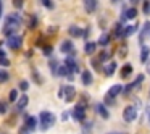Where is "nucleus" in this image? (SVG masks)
<instances>
[{"mask_svg": "<svg viewBox=\"0 0 150 134\" xmlns=\"http://www.w3.org/2000/svg\"><path fill=\"white\" fill-rule=\"evenodd\" d=\"M132 74V65H131V63H126V65L123 66V68H121V78H129V76Z\"/></svg>", "mask_w": 150, "mask_h": 134, "instance_id": "nucleus-17", "label": "nucleus"}, {"mask_svg": "<svg viewBox=\"0 0 150 134\" xmlns=\"http://www.w3.org/2000/svg\"><path fill=\"white\" fill-rule=\"evenodd\" d=\"M29 133H31V131L28 129L26 126H23V128H21V129H20V134H29Z\"/></svg>", "mask_w": 150, "mask_h": 134, "instance_id": "nucleus-41", "label": "nucleus"}, {"mask_svg": "<svg viewBox=\"0 0 150 134\" xmlns=\"http://www.w3.org/2000/svg\"><path fill=\"white\" fill-rule=\"evenodd\" d=\"M60 50H62L63 53H68L69 57H73L74 55V45H73V42L71 40H63L62 42V45H60Z\"/></svg>", "mask_w": 150, "mask_h": 134, "instance_id": "nucleus-8", "label": "nucleus"}, {"mask_svg": "<svg viewBox=\"0 0 150 134\" xmlns=\"http://www.w3.org/2000/svg\"><path fill=\"white\" fill-rule=\"evenodd\" d=\"M147 73L150 74V58H149V62H147Z\"/></svg>", "mask_w": 150, "mask_h": 134, "instance_id": "nucleus-45", "label": "nucleus"}, {"mask_svg": "<svg viewBox=\"0 0 150 134\" xmlns=\"http://www.w3.org/2000/svg\"><path fill=\"white\" fill-rule=\"evenodd\" d=\"M65 66L69 69L71 73H79V66H78V62H76L73 57H68V58L65 60Z\"/></svg>", "mask_w": 150, "mask_h": 134, "instance_id": "nucleus-9", "label": "nucleus"}, {"mask_svg": "<svg viewBox=\"0 0 150 134\" xmlns=\"http://www.w3.org/2000/svg\"><path fill=\"white\" fill-rule=\"evenodd\" d=\"M123 13L126 15V20H134V18L137 16V10H136L134 7H131V8H124Z\"/></svg>", "mask_w": 150, "mask_h": 134, "instance_id": "nucleus-21", "label": "nucleus"}, {"mask_svg": "<svg viewBox=\"0 0 150 134\" xmlns=\"http://www.w3.org/2000/svg\"><path fill=\"white\" fill-rule=\"evenodd\" d=\"M55 115L52 113V111H42L40 113V116H39V121H40V129L42 131H47V129H50V128L55 124Z\"/></svg>", "mask_w": 150, "mask_h": 134, "instance_id": "nucleus-2", "label": "nucleus"}, {"mask_svg": "<svg viewBox=\"0 0 150 134\" xmlns=\"http://www.w3.org/2000/svg\"><path fill=\"white\" fill-rule=\"evenodd\" d=\"M0 66H10V60H8L7 57L0 58Z\"/></svg>", "mask_w": 150, "mask_h": 134, "instance_id": "nucleus-39", "label": "nucleus"}, {"mask_svg": "<svg viewBox=\"0 0 150 134\" xmlns=\"http://www.w3.org/2000/svg\"><path fill=\"white\" fill-rule=\"evenodd\" d=\"M37 24H39V20H37V16H31V21H29V28L31 29H34V28H37Z\"/></svg>", "mask_w": 150, "mask_h": 134, "instance_id": "nucleus-29", "label": "nucleus"}, {"mask_svg": "<svg viewBox=\"0 0 150 134\" xmlns=\"http://www.w3.org/2000/svg\"><path fill=\"white\" fill-rule=\"evenodd\" d=\"M136 118H137V108L134 107V105H127L123 110V120L126 121V123H132Z\"/></svg>", "mask_w": 150, "mask_h": 134, "instance_id": "nucleus-4", "label": "nucleus"}, {"mask_svg": "<svg viewBox=\"0 0 150 134\" xmlns=\"http://www.w3.org/2000/svg\"><path fill=\"white\" fill-rule=\"evenodd\" d=\"M7 45H8V49H11V50H20L21 45H23V37L18 36V34L8 37V39H7Z\"/></svg>", "mask_w": 150, "mask_h": 134, "instance_id": "nucleus-6", "label": "nucleus"}, {"mask_svg": "<svg viewBox=\"0 0 150 134\" xmlns=\"http://www.w3.org/2000/svg\"><path fill=\"white\" fill-rule=\"evenodd\" d=\"M28 102H29V99H28V95L24 94L23 97H20V99H18L16 108H18V110H24V108H26V105H28Z\"/></svg>", "mask_w": 150, "mask_h": 134, "instance_id": "nucleus-22", "label": "nucleus"}, {"mask_svg": "<svg viewBox=\"0 0 150 134\" xmlns=\"http://www.w3.org/2000/svg\"><path fill=\"white\" fill-rule=\"evenodd\" d=\"M129 2H131V5H132V7H134V5H137V4H139L140 0H129Z\"/></svg>", "mask_w": 150, "mask_h": 134, "instance_id": "nucleus-42", "label": "nucleus"}, {"mask_svg": "<svg viewBox=\"0 0 150 134\" xmlns=\"http://www.w3.org/2000/svg\"><path fill=\"white\" fill-rule=\"evenodd\" d=\"M58 95H60V99H63L65 102H73V100H74V97H76V89H74V86H71V84L62 86Z\"/></svg>", "mask_w": 150, "mask_h": 134, "instance_id": "nucleus-3", "label": "nucleus"}, {"mask_svg": "<svg viewBox=\"0 0 150 134\" xmlns=\"http://www.w3.org/2000/svg\"><path fill=\"white\" fill-rule=\"evenodd\" d=\"M11 2H13V7L16 8V10H21L23 5H24V0H11Z\"/></svg>", "mask_w": 150, "mask_h": 134, "instance_id": "nucleus-31", "label": "nucleus"}, {"mask_svg": "<svg viewBox=\"0 0 150 134\" xmlns=\"http://www.w3.org/2000/svg\"><path fill=\"white\" fill-rule=\"evenodd\" d=\"M142 81H144V74H139V76L136 78V81H134V82H131V84H132V87H134V89H136V87H137V86H139Z\"/></svg>", "mask_w": 150, "mask_h": 134, "instance_id": "nucleus-34", "label": "nucleus"}, {"mask_svg": "<svg viewBox=\"0 0 150 134\" xmlns=\"http://www.w3.org/2000/svg\"><path fill=\"white\" fill-rule=\"evenodd\" d=\"M136 29H137V24H132V26H126V28H124V34H123V37H129L131 34L136 33Z\"/></svg>", "mask_w": 150, "mask_h": 134, "instance_id": "nucleus-24", "label": "nucleus"}, {"mask_svg": "<svg viewBox=\"0 0 150 134\" xmlns=\"http://www.w3.org/2000/svg\"><path fill=\"white\" fill-rule=\"evenodd\" d=\"M149 57H150V47L142 45V49H140V63L145 65V63L149 62Z\"/></svg>", "mask_w": 150, "mask_h": 134, "instance_id": "nucleus-14", "label": "nucleus"}, {"mask_svg": "<svg viewBox=\"0 0 150 134\" xmlns=\"http://www.w3.org/2000/svg\"><path fill=\"white\" fill-rule=\"evenodd\" d=\"M40 2H42V5H44V7H47V8H49V10H52V8L55 7V5H53V2H52V0H40Z\"/></svg>", "mask_w": 150, "mask_h": 134, "instance_id": "nucleus-35", "label": "nucleus"}, {"mask_svg": "<svg viewBox=\"0 0 150 134\" xmlns=\"http://www.w3.org/2000/svg\"><path fill=\"white\" fill-rule=\"evenodd\" d=\"M52 52H53V47H52V45H44V50H42V53H44L45 57L52 55Z\"/></svg>", "mask_w": 150, "mask_h": 134, "instance_id": "nucleus-30", "label": "nucleus"}, {"mask_svg": "<svg viewBox=\"0 0 150 134\" xmlns=\"http://www.w3.org/2000/svg\"><path fill=\"white\" fill-rule=\"evenodd\" d=\"M71 116L76 121H84L86 120V104H78L74 110L71 111Z\"/></svg>", "mask_w": 150, "mask_h": 134, "instance_id": "nucleus-5", "label": "nucleus"}, {"mask_svg": "<svg viewBox=\"0 0 150 134\" xmlns=\"http://www.w3.org/2000/svg\"><path fill=\"white\" fill-rule=\"evenodd\" d=\"M81 79H82V84L84 86H91L92 84V81H94V76H92V73L91 71H82L81 73Z\"/></svg>", "mask_w": 150, "mask_h": 134, "instance_id": "nucleus-15", "label": "nucleus"}, {"mask_svg": "<svg viewBox=\"0 0 150 134\" xmlns=\"http://www.w3.org/2000/svg\"><path fill=\"white\" fill-rule=\"evenodd\" d=\"M0 16H2V7H0Z\"/></svg>", "mask_w": 150, "mask_h": 134, "instance_id": "nucleus-48", "label": "nucleus"}, {"mask_svg": "<svg viewBox=\"0 0 150 134\" xmlns=\"http://www.w3.org/2000/svg\"><path fill=\"white\" fill-rule=\"evenodd\" d=\"M97 42H87L84 45V52L87 53V55H92V53H95V50H97Z\"/></svg>", "mask_w": 150, "mask_h": 134, "instance_id": "nucleus-20", "label": "nucleus"}, {"mask_svg": "<svg viewBox=\"0 0 150 134\" xmlns=\"http://www.w3.org/2000/svg\"><path fill=\"white\" fill-rule=\"evenodd\" d=\"M4 57H5V52H4L2 49H0V58H4Z\"/></svg>", "mask_w": 150, "mask_h": 134, "instance_id": "nucleus-46", "label": "nucleus"}, {"mask_svg": "<svg viewBox=\"0 0 150 134\" xmlns=\"http://www.w3.org/2000/svg\"><path fill=\"white\" fill-rule=\"evenodd\" d=\"M7 113V102H0V115Z\"/></svg>", "mask_w": 150, "mask_h": 134, "instance_id": "nucleus-38", "label": "nucleus"}, {"mask_svg": "<svg viewBox=\"0 0 150 134\" xmlns=\"http://www.w3.org/2000/svg\"><path fill=\"white\" fill-rule=\"evenodd\" d=\"M20 89H21L23 92H26L28 89H29V82H28V81H21V82H20Z\"/></svg>", "mask_w": 150, "mask_h": 134, "instance_id": "nucleus-37", "label": "nucleus"}, {"mask_svg": "<svg viewBox=\"0 0 150 134\" xmlns=\"http://www.w3.org/2000/svg\"><path fill=\"white\" fill-rule=\"evenodd\" d=\"M84 8L89 15L97 10V0H84Z\"/></svg>", "mask_w": 150, "mask_h": 134, "instance_id": "nucleus-12", "label": "nucleus"}, {"mask_svg": "<svg viewBox=\"0 0 150 134\" xmlns=\"http://www.w3.org/2000/svg\"><path fill=\"white\" fill-rule=\"evenodd\" d=\"M118 53H120V57H124V55H126V53H127V45H126V44H124V45H121V50H120Z\"/></svg>", "mask_w": 150, "mask_h": 134, "instance_id": "nucleus-40", "label": "nucleus"}, {"mask_svg": "<svg viewBox=\"0 0 150 134\" xmlns=\"http://www.w3.org/2000/svg\"><path fill=\"white\" fill-rule=\"evenodd\" d=\"M144 15H150V2H149V0H145V2H144Z\"/></svg>", "mask_w": 150, "mask_h": 134, "instance_id": "nucleus-33", "label": "nucleus"}, {"mask_svg": "<svg viewBox=\"0 0 150 134\" xmlns=\"http://www.w3.org/2000/svg\"><path fill=\"white\" fill-rule=\"evenodd\" d=\"M68 116H69V113H68V111H65V113H63V120H68Z\"/></svg>", "mask_w": 150, "mask_h": 134, "instance_id": "nucleus-44", "label": "nucleus"}, {"mask_svg": "<svg viewBox=\"0 0 150 134\" xmlns=\"http://www.w3.org/2000/svg\"><path fill=\"white\" fill-rule=\"evenodd\" d=\"M20 26H21L20 15H16V13L8 15L7 20H5V26H4V34L7 36V39H8V37H11V36H15Z\"/></svg>", "mask_w": 150, "mask_h": 134, "instance_id": "nucleus-1", "label": "nucleus"}, {"mask_svg": "<svg viewBox=\"0 0 150 134\" xmlns=\"http://www.w3.org/2000/svg\"><path fill=\"white\" fill-rule=\"evenodd\" d=\"M8 78H10V74H8L7 71H2V69H0V82L8 81Z\"/></svg>", "mask_w": 150, "mask_h": 134, "instance_id": "nucleus-32", "label": "nucleus"}, {"mask_svg": "<svg viewBox=\"0 0 150 134\" xmlns=\"http://www.w3.org/2000/svg\"><path fill=\"white\" fill-rule=\"evenodd\" d=\"M0 134H7V133H4V131H0Z\"/></svg>", "mask_w": 150, "mask_h": 134, "instance_id": "nucleus-49", "label": "nucleus"}, {"mask_svg": "<svg viewBox=\"0 0 150 134\" xmlns=\"http://www.w3.org/2000/svg\"><path fill=\"white\" fill-rule=\"evenodd\" d=\"M37 123H39V121H37V118H36V116H26L24 126H26L29 131H34V129L37 128Z\"/></svg>", "mask_w": 150, "mask_h": 134, "instance_id": "nucleus-11", "label": "nucleus"}, {"mask_svg": "<svg viewBox=\"0 0 150 134\" xmlns=\"http://www.w3.org/2000/svg\"><path fill=\"white\" fill-rule=\"evenodd\" d=\"M68 33H69V36H73V37H84V31L79 26H74V24L68 28Z\"/></svg>", "mask_w": 150, "mask_h": 134, "instance_id": "nucleus-13", "label": "nucleus"}, {"mask_svg": "<svg viewBox=\"0 0 150 134\" xmlns=\"http://www.w3.org/2000/svg\"><path fill=\"white\" fill-rule=\"evenodd\" d=\"M58 68H60L58 62H57V60H52V62H50V69H52V74H53V76H57V73H58Z\"/></svg>", "mask_w": 150, "mask_h": 134, "instance_id": "nucleus-25", "label": "nucleus"}, {"mask_svg": "<svg viewBox=\"0 0 150 134\" xmlns=\"http://www.w3.org/2000/svg\"><path fill=\"white\" fill-rule=\"evenodd\" d=\"M100 63H102V62H100L98 58H97V60H94V58L91 60V65L94 66V69H95V71H100V69H102V65H100Z\"/></svg>", "mask_w": 150, "mask_h": 134, "instance_id": "nucleus-28", "label": "nucleus"}, {"mask_svg": "<svg viewBox=\"0 0 150 134\" xmlns=\"http://www.w3.org/2000/svg\"><path fill=\"white\" fill-rule=\"evenodd\" d=\"M8 100L10 102H16L18 100V91L16 89H11L10 94H8Z\"/></svg>", "mask_w": 150, "mask_h": 134, "instance_id": "nucleus-27", "label": "nucleus"}, {"mask_svg": "<svg viewBox=\"0 0 150 134\" xmlns=\"http://www.w3.org/2000/svg\"><path fill=\"white\" fill-rule=\"evenodd\" d=\"M94 108H95V111H97V113L100 115L102 118H108V116H110V113H108L107 107H105L103 104H95Z\"/></svg>", "mask_w": 150, "mask_h": 134, "instance_id": "nucleus-16", "label": "nucleus"}, {"mask_svg": "<svg viewBox=\"0 0 150 134\" xmlns=\"http://www.w3.org/2000/svg\"><path fill=\"white\" fill-rule=\"evenodd\" d=\"M110 40H111V36H110L108 33H103V34L100 36V39H98L97 44H98V45H102V47H107L108 44H110Z\"/></svg>", "mask_w": 150, "mask_h": 134, "instance_id": "nucleus-19", "label": "nucleus"}, {"mask_svg": "<svg viewBox=\"0 0 150 134\" xmlns=\"http://www.w3.org/2000/svg\"><path fill=\"white\" fill-rule=\"evenodd\" d=\"M123 91H124V89H123V86H121V84H113L110 89H108V92H107V97H105V100H107V99H108V100H113V99L116 97V95H120Z\"/></svg>", "mask_w": 150, "mask_h": 134, "instance_id": "nucleus-7", "label": "nucleus"}, {"mask_svg": "<svg viewBox=\"0 0 150 134\" xmlns=\"http://www.w3.org/2000/svg\"><path fill=\"white\" fill-rule=\"evenodd\" d=\"M147 116H149V124H150V105L147 107Z\"/></svg>", "mask_w": 150, "mask_h": 134, "instance_id": "nucleus-43", "label": "nucleus"}, {"mask_svg": "<svg viewBox=\"0 0 150 134\" xmlns=\"http://www.w3.org/2000/svg\"><path fill=\"white\" fill-rule=\"evenodd\" d=\"M105 74L107 76H113L115 71H116V62H108V65L105 66Z\"/></svg>", "mask_w": 150, "mask_h": 134, "instance_id": "nucleus-18", "label": "nucleus"}, {"mask_svg": "<svg viewBox=\"0 0 150 134\" xmlns=\"http://www.w3.org/2000/svg\"><path fill=\"white\" fill-rule=\"evenodd\" d=\"M111 58V52H107V50H103V52H100V55H98V60L100 62H107V60Z\"/></svg>", "mask_w": 150, "mask_h": 134, "instance_id": "nucleus-26", "label": "nucleus"}, {"mask_svg": "<svg viewBox=\"0 0 150 134\" xmlns=\"http://www.w3.org/2000/svg\"><path fill=\"white\" fill-rule=\"evenodd\" d=\"M111 134H118V133H111Z\"/></svg>", "mask_w": 150, "mask_h": 134, "instance_id": "nucleus-50", "label": "nucleus"}, {"mask_svg": "<svg viewBox=\"0 0 150 134\" xmlns=\"http://www.w3.org/2000/svg\"><path fill=\"white\" fill-rule=\"evenodd\" d=\"M123 34H124V24L123 23H118L116 24V29H115V37L120 39V37H123Z\"/></svg>", "mask_w": 150, "mask_h": 134, "instance_id": "nucleus-23", "label": "nucleus"}, {"mask_svg": "<svg viewBox=\"0 0 150 134\" xmlns=\"http://www.w3.org/2000/svg\"><path fill=\"white\" fill-rule=\"evenodd\" d=\"M150 36V21H145V24L142 26V29H140V34H139V42L144 45V40H145V37Z\"/></svg>", "mask_w": 150, "mask_h": 134, "instance_id": "nucleus-10", "label": "nucleus"}, {"mask_svg": "<svg viewBox=\"0 0 150 134\" xmlns=\"http://www.w3.org/2000/svg\"><path fill=\"white\" fill-rule=\"evenodd\" d=\"M33 78H34V81H36L37 84H42V79H40V76H39V73H37V69H34V71H33Z\"/></svg>", "mask_w": 150, "mask_h": 134, "instance_id": "nucleus-36", "label": "nucleus"}, {"mask_svg": "<svg viewBox=\"0 0 150 134\" xmlns=\"http://www.w3.org/2000/svg\"><path fill=\"white\" fill-rule=\"evenodd\" d=\"M0 7H2V2H0Z\"/></svg>", "mask_w": 150, "mask_h": 134, "instance_id": "nucleus-51", "label": "nucleus"}, {"mask_svg": "<svg viewBox=\"0 0 150 134\" xmlns=\"http://www.w3.org/2000/svg\"><path fill=\"white\" fill-rule=\"evenodd\" d=\"M111 2H113V4H118V2H121V0H111Z\"/></svg>", "mask_w": 150, "mask_h": 134, "instance_id": "nucleus-47", "label": "nucleus"}]
</instances>
